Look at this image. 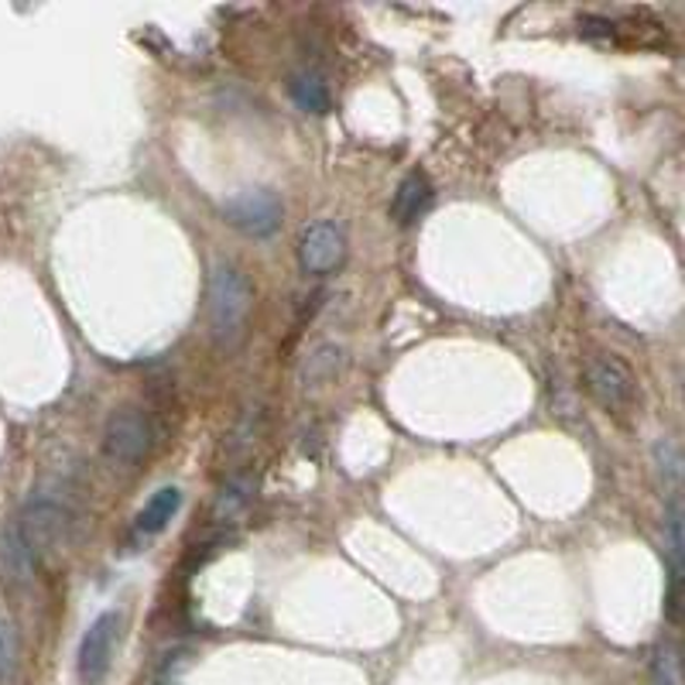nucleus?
I'll list each match as a JSON object with an SVG mask.
<instances>
[{"mask_svg":"<svg viewBox=\"0 0 685 685\" xmlns=\"http://www.w3.org/2000/svg\"><path fill=\"white\" fill-rule=\"evenodd\" d=\"M69 507L62 497L49 494V491H34L24 507L14 514V525L24 535V542L34 548L38 558H46L69 532Z\"/></svg>","mask_w":685,"mask_h":685,"instance_id":"obj_2","label":"nucleus"},{"mask_svg":"<svg viewBox=\"0 0 685 685\" xmlns=\"http://www.w3.org/2000/svg\"><path fill=\"white\" fill-rule=\"evenodd\" d=\"M343 367V350L336 343H319L309 356H305V367H302V381L305 384H322V381H333Z\"/></svg>","mask_w":685,"mask_h":685,"instance_id":"obj_12","label":"nucleus"},{"mask_svg":"<svg viewBox=\"0 0 685 685\" xmlns=\"http://www.w3.org/2000/svg\"><path fill=\"white\" fill-rule=\"evenodd\" d=\"M185 658H189V652H172L165 662H161V668H158V685H175L179 672L185 668Z\"/></svg>","mask_w":685,"mask_h":685,"instance_id":"obj_16","label":"nucleus"},{"mask_svg":"<svg viewBox=\"0 0 685 685\" xmlns=\"http://www.w3.org/2000/svg\"><path fill=\"white\" fill-rule=\"evenodd\" d=\"M289 97L305 113H326L330 110V87L326 79L312 69H302L289 79Z\"/></svg>","mask_w":685,"mask_h":685,"instance_id":"obj_11","label":"nucleus"},{"mask_svg":"<svg viewBox=\"0 0 685 685\" xmlns=\"http://www.w3.org/2000/svg\"><path fill=\"white\" fill-rule=\"evenodd\" d=\"M38 562H42V558L34 555V548L24 542V535L18 532L14 517H11L8 528L0 532V566H4V573H8L11 580L28 583V580L34 576V570H38Z\"/></svg>","mask_w":685,"mask_h":685,"instance_id":"obj_10","label":"nucleus"},{"mask_svg":"<svg viewBox=\"0 0 685 685\" xmlns=\"http://www.w3.org/2000/svg\"><path fill=\"white\" fill-rule=\"evenodd\" d=\"M182 507V491L179 487H161L148 497V504L141 507L138 521H134V532L141 538H154L161 535L169 525H172V517L179 514Z\"/></svg>","mask_w":685,"mask_h":685,"instance_id":"obj_9","label":"nucleus"},{"mask_svg":"<svg viewBox=\"0 0 685 685\" xmlns=\"http://www.w3.org/2000/svg\"><path fill=\"white\" fill-rule=\"evenodd\" d=\"M665 552H668V580H682L685 573V528H682V504L672 501L665 521Z\"/></svg>","mask_w":685,"mask_h":685,"instance_id":"obj_13","label":"nucleus"},{"mask_svg":"<svg viewBox=\"0 0 685 685\" xmlns=\"http://www.w3.org/2000/svg\"><path fill=\"white\" fill-rule=\"evenodd\" d=\"M18 665V631L8 617H0V678H8Z\"/></svg>","mask_w":685,"mask_h":685,"instance_id":"obj_15","label":"nucleus"},{"mask_svg":"<svg viewBox=\"0 0 685 685\" xmlns=\"http://www.w3.org/2000/svg\"><path fill=\"white\" fill-rule=\"evenodd\" d=\"M151 442H154V425L148 419L144 409H120L107 419L103 429V453L113 463H141L151 453Z\"/></svg>","mask_w":685,"mask_h":685,"instance_id":"obj_5","label":"nucleus"},{"mask_svg":"<svg viewBox=\"0 0 685 685\" xmlns=\"http://www.w3.org/2000/svg\"><path fill=\"white\" fill-rule=\"evenodd\" d=\"M652 675H655V685H682V662L672 644H658Z\"/></svg>","mask_w":685,"mask_h":685,"instance_id":"obj_14","label":"nucleus"},{"mask_svg":"<svg viewBox=\"0 0 685 685\" xmlns=\"http://www.w3.org/2000/svg\"><path fill=\"white\" fill-rule=\"evenodd\" d=\"M220 213L233 230H240L244 236H254V240H264V236L278 233L281 220H285V206H281V199L271 189L236 192L220 206Z\"/></svg>","mask_w":685,"mask_h":685,"instance_id":"obj_3","label":"nucleus"},{"mask_svg":"<svg viewBox=\"0 0 685 685\" xmlns=\"http://www.w3.org/2000/svg\"><path fill=\"white\" fill-rule=\"evenodd\" d=\"M117 631H120V614L107 611L100 614L87 634L79 637V655H75V672L83 685H100L110 672L113 662V644H117Z\"/></svg>","mask_w":685,"mask_h":685,"instance_id":"obj_7","label":"nucleus"},{"mask_svg":"<svg viewBox=\"0 0 685 685\" xmlns=\"http://www.w3.org/2000/svg\"><path fill=\"white\" fill-rule=\"evenodd\" d=\"M586 391L596 397V405H603L607 412H627L634 401H637V381L634 371L624 364V360L611 356V353H596L586 360V371H583Z\"/></svg>","mask_w":685,"mask_h":685,"instance_id":"obj_4","label":"nucleus"},{"mask_svg":"<svg viewBox=\"0 0 685 685\" xmlns=\"http://www.w3.org/2000/svg\"><path fill=\"white\" fill-rule=\"evenodd\" d=\"M299 264L309 274H333L346 264V233L333 220H315L302 230Z\"/></svg>","mask_w":685,"mask_h":685,"instance_id":"obj_6","label":"nucleus"},{"mask_svg":"<svg viewBox=\"0 0 685 685\" xmlns=\"http://www.w3.org/2000/svg\"><path fill=\"white\" fill-rule=\"evenodd\" d=\"M429 206H432V182L425 179V172H412V175H405V182H401L397 192H394L391 216L401 226H412L415 220L425 216Z\"/></svg>","mask_w":685,"mask_h":685,"instance_id":"obj_8","label":"nucleus"},{"mask_svg":"<svg viewBox=\"0 0 685 685\" xmlns=\"http://www.w3.org/2000/svg\"><path fill=\"white\" fill-rule=\"evenodd\" d=\"M251 315V281L233 264H216L206 281V319L216 346L230 350L244 340Z\"/></svg>","mask_w":685,"mask_h":685,"instance_id":"obj_1","label":"nucleus"}]
</instances>
